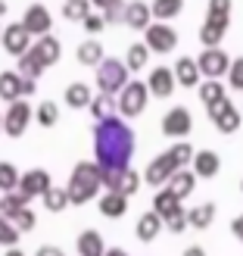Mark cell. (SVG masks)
Listing matches in <instances>:
<instances>
[{"mask_svg": "<svg viewBox=\"0 0 243 256\" xmlns=\"http://www.w3.org/2000/svg\"><path fill=\"white\" fill-rule=\"evenodd\" d=\"M94 153L100 169H128V160L134 156V132L122 116L94 125Z\"/></svg>", "mask_w": 243, "mask_h": 256, "instance_id": "obj_1", "label": "cell"}, {"mask_svg": "<svg viewBox=\"0 0 243 256\" xmlns=\"http://www.w3.org/2000/svg\"><path fill=\"white\" fill-rule=\"evenodd\" d=\"M100 188H103V169H100L97 162H78L72 169V178H69V200L75 206H81V203L94 200L100 194Z\"/></svg>", "mask_w": 243, "mask_h": 256, "instance_id": "obj_2", "label": "cell"}, {"mask_svg": "<svg viewBox=\"0 0 243 256\" xmlns=\"http://www.w3.org/2000/svg\"><path fill=\"white\" fill-rule=\"evenodd\" d=\"M125 84H128V66L122 60L106 56L97 66V88H100V94H122Z\"/></svg>", "mask_w": 243, "mask_h": 256, "instance_id": "obj_3", "label": "cell"}, {"mask_svg": "<svg viewBox=\"0 0 243 256\" xmlns=\"http://www.w3.org/2000/svg\"><path fill=\"white\" fill-rule=\"evenodd\" d=\"M147 97H150V88H147V82H128L125 84V91L119 94V112L125 119H134V116H140L144 112V106H147Z\"/></svg>", "mask_w": 243, "mask_h": 256, "instance_id": "obj_4", "label": "cell"}, {"mask_svg": "<svg viewBox=\"0 0 243 256\" xmlns=\"http://www.w3.org/2000/svg\"><path fill=\"white\" fill-rule=\"evenodd\" d=\"M231 62L234 60L228 56L222 47H203V54L197 56V66L206 78H222V75H228L231 72Z\"/></svg>", "mask_w": 243, "mask_h": 256, "instance_id": "obj_5", "label": "cell"}, {"mask_svg": "<svg viewBox=\"0 0 243 256\" xmlns=\"http://www.w3.org/2000/svg\"><path fill=\"white\" fill-rule=\"evenodd\" d=\"M103 188L116 190V194H125V197H134L140 188V175L131 166L128 169H103Z\"/></svg>", "mask_w": 243, "mask_h": 256, "instance_id": "obj_6", "label": "cell"}, {"mask_svg": "<svg viewBox=\"0 0 243 256\" xmlns=\"http://www.w3.org/2000/svg\"><path fill=\"white\" fill-rule=\"evenodd\" d=\"M175 172H181V166H178L175 156H172L169 150H165V153H159V156H153V160H150L147 172H144V182L153 184V188H156V184L165 188V184L172 182V175H175Z\"/></svg>", "mask_w": 243, "mask_h": 256, "instance_id": "obj_7", "label": "cell"}, {"mask_svg": "<svg viewBox=\"0 0 243 256\" xmlns=\"http://www.w3.org/2000/svg\"><path fill=\"white\" fill-rule=\"evenodd\" d=\"M34 82L28 78H22L19 72H0V97L6 100V104H16V100H25L28 94H34Z\"/></svg>", "mask_w": 243, "mask_h": 256, "instance_id": "obj_8", "label": "cell"}, {"mask_svg": "<svg viewBox=\"0 0 243 256\" xmlns=\"http://www.w3.org/2000/svg\"><path fill=\"white\" fill-rule=\"evenodd\" d=\"M144 44L150 50H156V54H172V50L178 47V32L172 28V25H165V22H153L144 32Z\"/></svg>", "mask_w": 243, "mask_h": 256, "instance_id": "obj_9", "label": "cell"}, {"mask_svg": "<svg viewBox=\"0 0 243 256\" xmlns=\"http://www.w3.org/2000/svg\"><path fill=\"white\" fill-rule=\"evenodd\" d=\"M50 188H53V182H50V172L47 169H28V172H22L16 190L25 200H34V197H44Z\"/></svg>", "mask_w": 243, "mask_h": 256, "instance_id": "obj_10", "label": "cell"}, {"mask_svg": "<svg viewBox=\"0 0 243 256\" xmlns=\"http://www.w3.org/2000/svg\"><path fill=\"white\" fill-rule=\"evenodd\" d=\"M209 119H212V125L219 128L222 134H234L237 128H240V122H243L240 110L231 104V100H222V104H215V106L209 110Z\"/></svg>", "mask_w": 243, "mask_h": 256, "instance_id": "obj_11", "label": "cell"}, {"mask_svg": "<svg viewBox=\"0 0 243 256\" xmlns=\"http://www.w3.org/2000/svg\"><path fill=\"white\" fill-rule=\"evenodd\" d=\"M190 128H194V119H190L187 106H172L162 116V134L165 138H181L184 140V134H190Z\"/></svg>", "mask_w": 243, "mask_h": 256, "instance_id": "obj_12", "label": "cell"}, {"mask_svg": "<svg viewBox=\"0 0 243 256\" xmlns=\"http://www.w3.org/2000/svg\"><path fill=\"white\" fill-rule=\"evenodd\" d=\"M31 122V106L25 104V100H16V104L6 106V116H3V128L9 138H19L25 132V125Z\"/></svg>", "mask_w": 243, "mask_h": 256, "instance_id": "obj_13", "label": "cell"}, {"mask_svg": "<svg viewBox=\"0 0 243 256\" xmlns=\"http://www.w3.org/2000/svg\"><path fill=\"white\" fill-rule=\"evenodd\" d=\"M147 88H150V94H156V97H172V94H175V88H178L175 69H169V66H156V69H150Z\"/></svg>", "mask_w": 243, "mask_h": 256, "instance_id": "obj_14", "label": "cell"}, {"mask_svg": "<svg viewBox=\"0 0 243 256\" xmlns=\"http://www.w3.org/2000/svg\"><path fill=\"white\" fill-rule=\"evenodd\" d=\"M28 44H31V32L25 28L22 22H9L3 28V47L9 50V54H16V56L28 54Z\"/></svg>", "mask_w": 243, "mask_h": 256, "instance_id": "obj_15", "label": "cell"}, {"mask_svg": "<svg viewBox=\"0 0 243 256\" xmlns=\"http://www.w3.org/2000/svg\"><path fill=\"white\" fill-rule=\"evenodd\" d=\"M165 228V219L156 212V210H147L144 216L137 219V228H134V234H137V240L140 244H153V240L159 238V232Z\"/></svg>", "mask_w": 243, "mask_h": 256, "instance_id": "obj_16", "label": "cell"}, {"mask_svg": "<svg viewBox=\"0 0 243 256\" xmlns=\"http://www.w3.org/2000/svg\"><path fill=\"white\" fill-rule=\"evenodd\" d=\"M31 54L41 60L44 69H47V66H53V62H59V56H62V44L56 41L53 34H41V38L31 44Z\"/></svg>", "mask_w": 243, "mask_h": 256, "instance_id": "obj_17", "label": "cell"}, {"mask_svg": "<svg viewBox=\"0 0 243 256\" xmlns=\"http://www.w3.org/2000/svg\"><path fill=\"white\" fill-rule=\"evenodd\" d=\"M50 10L44 4H31L28 10H25V16H22V25L28 28L31 34H47L50 32Z\"/></svg>", "mask_w": 243, "mask_h": 256, "instance_id": "obj_18", "label": "cell"}, {"mask_svg": "<svg viewBox=\"0 0 243 256\" xmlns=\"http://www.w3.org/2000/svg\"><path fill=\"white\" fill-rule=\"evenodd\" d=\"M150 19H153V6H150V4H144V0H131V4H128V10H125V22L131 25V28L147 32L150 25H153Z\"/></svg>", "mask_w": 243, "mask_h": 256, "instance_id": "obj_19", "label": "cell"}, {"mask_svg": "<svg viewBox=\"0 0 243 256\" xmlns=\"http://www.w3.org/2000/svg\"><path fill=\"white\" fill-rule=\"evenodd\" d=\"M200 66H197V60L194 56H181V60H178L175 62V78H178V84H181V88H200L203 82H200Z\"/></svg>", "mask_w": 243, "mask_h": 256, "instance_id": "obj_20", "label": "cell"}, {"mask_svg": "<svg viewBox=\"0 0 243 256\" xmlns=\"http://www.w3.org/2000/svg\"><path fill=\"white\" fill-rule=\"evenodd\" d=\"M75 250H78V256H106V244L100 238V232H94V228H87V232L78 234Z\"/></svg>", "mask_w": 243, "mask_h": 256, "instance_id": "obj_21", "label": "cell"}, {"mask_svg": "<svg viewBox=\"0 0 243 256\" xmlns=\"http://www.w3.org/2000/svg\"><path fill=\"white\" fill-rule=\"evenodd\" d=\"M128 212V197L125 194H116V190H106L100 197V216L103 219H122Z\"/></svg>", "mask_w": 243, "mask_h": 256, "instance_id": "obj_22", "label": "cell"}, {"mask_svg": "<svg viewBox=\"0 0 243 256\" xmlns=\"http://www.w3.org/2000/svg\"><path fill=\"white\" fill-rule=\"evenodd\" d=\"M219 169H222V160L215 150H200L194 156V175L197 178H215Z\"/></svg>", "mask_w": 243, "mask_h": 256, "instance_id": "obj_23", "label": "cell"}, {"mask_svg": "<svg viewBox=\"0 0 243 256\" xmlns=\"http://www.w3.org/2000/svg\"><path fill=\"white\" fill-rule=\"evenodd\" d=\"M153 210H156L162 219H169L172 212L181 210V197H178L172 188H159V190H156V197H153Z\"/></svg>", "mask_w": 243, "mask_h": 256, "instance_id": "obj_24", "label": "cell"}, {"mask_svg": "<svg viewBox=\"0 0 243 256\" xmlns=\"http://www.w3.org/2000/svg\"><path fill=\"white\" fill-rule=\"evenodd\" d=\"M75 56H78L81 66H100V62L106 60L103 44H100L97 38H91V41H81V44H78V50H75Z\"/></svg>", "mask_w": 243, "mask_h": 256, "instance_id": "obj_25", "label": "cell"}, {"mask_svg": "<svg viewBox=\"0 0 243 256\" xmlns=\"http://www.w3.org/2000/svg\"><path fill=\"white\" fill-rule=\"evenodd\" d=\"M197 91H200V100L206 104V110H212L215 104L228 100V91H225V84H222L219 78H206V82H203V84L197 88Z\"/></svg>", "mask_w": 243, "mask_h": 256, "instance_id": "obj_26", "label": "cell"}, {"mask_svg": "<svg viewBox=\"0 0 243 256\" xmlns=\"http://www.w3.org/2000/svg\"><path fill=\"white\" fill-rule=\"evenodd\" d=\"M206 22L219 25V28H228V25H231V0H209Z\"/></svg>", "mask_w": 243, "mask_h": 256, "instance_id": "obj_27", "label": "cell"}, {"mask_svg": "<svg viewBox=\"0 0 243 256\" xmlns=\"http://www.w3.org/2000/svg\"><path fill=\"white\" fill-rule=\"evenodd\" d=\"M165 188H172L181 200L190 197V194H194V188H197V175H194V169H181V172H175V175H172V182L165 184Z\"/></svg>", "mask_w": 243, "mask_h": 256, "instance_id": "obj_28", "label": "cell"}, {"mask_svg": "<svg viewBox=\"0 0 243 256\" xmlns=\"http://www.w3.org/2000/svg\"><path fill=\"white\" fill-rule=\"evenodd\" d=\"M91 100H94V94H91V88H87L84 82H72V84L66 88V104H69L72 110L91 106Z\"/></svg>", "mask_w": 243, "mask_h": 256, "instance_id": "obj_29", "label": "cell"}, {"mask_svg": "<svg viewBox=\"0 0 243 256\" xmlns=\"http://www.w3.org/2000/svg\"><path fill=\"white\" fill-rule=\"evenodd\" d=\"M212 219H215V203H200V206L187 210V222H190V228H197V232L209 228Z\"/></svg>", "mask_w": 243, "mask_h": 256, "instance_id": "obj_30", "label": "cell"}, {"mask_svg": "<svg viewBox=\"0 0 243 256\" xmlns=\"http://www.w3.org/2000/svg\"><path fill=\"white\" fill-rule=\"evenodd\" d=\"M116 110H119V100L112 97V94H97L91 100V112H94V119L97 122H103L109 116H116Z\"/></svg>", "mask_w": 243, "mask_h": 256, "instance_id": "obj_31", "label": "cell"}, {"mask_svg": "<svg viewBox=\"0 0 243 256\" xmlns=\"http://www.w3.org/2000/svg\"><path fill=\"white\" fill-rule=\"evenodd\" d=\"M25 206H28V200H25V197L19 194V190H9V194L0 197V216H6L9 222L16 219V216H19Z\"/></svg>", "mask_w": 243, "mask_h": 256, "instance_id": "obj_32", "label": "cell"}, {"mask_svg": "<svg viewBox=\"0 0 243 256\" xmlns=\"http://www.w3.org/2000/svg\"><path fill=\"white\" fill-rule=\"evenodd\" d=\"M147 60H150V47L144 41H134L131 47H128V54H125V66L134 72V69H144Z\"/></svg>", "mask_w": 243, "mask_h": 256, "instance_id": "obj_33", "label": "cell"}, {"mask_svg": "<svg viewBox=\"0 0 243 256\" xmlns=\"http://www.w3.org/2000/svg\"><path fill=\"white\" fill-rule=\"evenodd\" d=\"M41 200H44V210H50V212H62V210L72 203V200H69V190H66V188H56V184L50 188Z\"/></svg>", "mask_w": 243, "mask_h": 256, "instance_id": "obj_34", "label": "cell"}, {"mask_svg": "<svg viewBox=\"0 0 243 256\" xmlns=\"http://www.w3.org/2000/svg\"><path fill=\"white\" fill-rule=\"evenodd\" d=\"M41 72H44V62L37 60L31 50H28V54H22V60H19V75H22V78L37 82V78H41Z\"/></svg>", "mask_w": 243, "mask_h": 256, "instance_id": "obj_35", "label": "cell"}, {"mask_svg": "<svg viewBox=\"0 0 243 256\" xmlns=\"http://www.w3.org/2000/svg\"><path fill=\"white\" fill-rule=\"evenodd\" d=\"M153 16L156 19H175L184 10V0H153Z\"/></svg>", "mask_w": 243, "mask_h": 256, "instance_id": "obj_36", "label": "cell"}, {"mask_svg": "<svg viewBox=\"0 0 243 256\" xmlns=\"http://www.w3.org/2000/svg\"><path fill=\"white\" fill-rule=\"evenodd\" d=\"M19 178H22V175L16 172V166L0 160V190H3V194H9V190L19 188Z\"/></svg>", "mask_w": 243, "mask_h": 256, "instance_id": "obj_37", "label": "cell"}, {"mask_svg": "<svg viewBox=\"0 0 243 256\" xmlns=\"http://www.w3.org/2000/svg\"><path fill=\"white\" fill-rule=\"evenodd\" d=\"M19 238H22L19 228L12 225L6 216H0V247H6V250H9V247H16V244H19Z\"/></svg>", "mask_w": 243, "mask_h": 256, "instance_id": "obj_38", "label": "cell"}, {"mask_svg": "<svg viewBox=\"0 0 243 256\" xmlns=\"http://www.w3.org/2000/svg\"><path fill=\"white\" fill-rule=\"evenodd\" d=\"M228 28H219V25H212V22H203L200 25V41L203 47H219L222 44V38H225Z\"/></svg>", "mask_w": 243, "mask_h": 256, "instance_id": "obj_39", "label": "cell"}, {"mask_svg": "<svg viewBox=\"0 0 243 256\" xmlns=\"http://www.w3.org/2000/svg\"><path fill=\"white\" fill-rule=\"evenodd\" d=\"M169 153L175 156V162L181 166V169H187V166H194V156H197V153H194V147H190L187 140H178V144H172V147H169Z\"/></svg>", "mask_w": 243, "mask_h": 256, "instance_id": "obj_40", "label": "cell"}, {"mask_svg": "<svg viewBox=\"0 0 243 256\" xmlns=\"http://www.w3.org/2000/svg\"><path fill=\"white\" fill-rule=\"evenodd\" d=\"M34 116H37V122H41L44 128H50V125H56V119H59V110H56V104H53V100H44V104H37Z\"/></svg>", "mask_w": 243, "mask_h": 256, "instance_id": "obj_41", "label": "cell"}, {"mask_svg": "<svg viewBox=\"0 0 243 256\" xmlns=\"http://www.w3.org/2000/svg\"><path fill=\"white\" fill-rule=\"evenodd\" d=\"M87 12H91V0H66V6H62V16L66 19H87Z\"/></svg>", "mask_w": 243, "mask_h": 256, "instance_id": "obj_42", "label": "cell"}, {"mask_svg": "<svg viewBox=\"0 0 243 256\" xmlns=\"http://www.w3.org/2000/svg\"><path fill=\"white\" fill-rule=\"evenodd\" d=\"M165 228H169L172 234H181L184 228H190V222H187V210L181 206V210H178V212H172L169 219H165Z\"/></svg>", "mask_w": 243, "mask_h": 256, "instance_id": "obj_43", "label": "cell"}, {"mask_svg": "<svg viewBox=\"0 0 243 256\" xmlns=\"http://www.w3.org/2000/svg\"><path fill=\"white\" fill-rule=\"evenodd\" d=\"M228 84L234 88V91H243V56H237L231 62V72H228Z\"/></svg>", "mask_w": 243, "mask_h": 256, "instance_id": "obj_44", "label": "cell"}, {"mask_svg": "<svg viewBox=\"0 0 243 256\" xmlns=\"http://www.w3.org/2000/svg\"><path fill=\"white\" fill-rule=\"evenodd\" d=\"M12 225H16L19 232H31V228L37 225V216H34V210H28V206H25V210L16 216V219H12Z\"/></svg>", "mask_w": 243, "mask_h": 256, "instance_id": "obj_45", "label": "cell"}, {"mask_svg": "<svg viewBox=\"0 0 243 256\" xmlns=\"http://www.w3.org/2000/svg\"><path fill=\"white\" fill-rule=\"evenodd\" d=\"M106 25V19H103V12H87V19H84V28L91 32V34H97L100 28Z\"/></svg>", "mask_w": 243, "mask_h": 256, "instance_id": "obj_46", "label": "cell"}, {"mask_svg": "<svg viewBox=\"0 0 243 256\" xmlns=\"http://www.w3.org/2000/svg\"><path fill=\"white\" fill-rule=\"evenodd\" d=\"M125 10H128V4H116V6L103 10V19L106 22H125Z\"/></svg>", "mask_w": 243, "mask_h": 256, "instance_id": "obj_47", "label": "cell"}, {"mask_svg": "<svg viewBox=\"0 0 243 256\" xmlns=\"http://www.w3.org/2000/svg\"><path fill=\"white\" fill-rule=\"evenodd\" d=\"M34 256H66L59 247H53V244H44V247H37L34 250Z\"/></svg>", "mask_w": 243, "mask_h": 256, "instance_id": "obj_48", "label": "cell"}, {"mask_svg": "<svg viewBox=\"0 0 243 256\" xmlns=\"http://www.w3.org/2000/svg\"><path fill=\"white\" fill-rule=\"evenodd\" d=\"M231 234H234V238L240 240V244H243V212H240V216H237V219L231 222Z\"/></svg>", "mask_w": 243, "mask_h": 256, "instance_id": "obj_49", "label": "cell"}, {"mask_svg": "<svg viewBox=\"0 0 243 256\" xmlns=\"http://www.w3.org/2000/svg\"><path fill=\"white\" fill-rule=\"evenodd\" d=\"M181 256H206V250H203V247H197V244H194V247H187V250H184Z\"/></svg>", "mask_w": 243, "mask_h": 256, "instance_id": "obj_50", "label": "cell"}, {"mask_svg": "<svg viewBox=\"0 0 243 256\" xmlns=\"http://www.w3.org/2000/svg\"><path fill=\"white\" fill-rule=\"evenodd\" d=\"M91 4H97L100 10H109V6H116V4H122V0H91Z\"/></svg>", "mask_w": 243, "mask_h": 256, "instance_id": "obj_51", "label": "cell"}, {"mask_svg": "<svg viewBox=\"0 0 243 256\" xmlns=\"http://www.w3.org/2000/svg\"><path fill=\"white\" fill-rule=\"evenodd\" d=\"M106 256H128V253H125L122 247H109V250H106Z\"/></svg>", "mask_w": 243, "mask_h": 256, "instance_id": "obj_52", "label": "cell"}, {"mask_svg": "<svg viewBox=\"0 0 243 256\" xmlns=\"http://www.w3.org/2000/svg\"><path fill=\"white\" fill-rule=\"evenodd\" d=\"M3 256H25V253H22V250H19V247H9V250H6V253H3Z\"/></svg>", "mask_w": 243, "mask_h": 256, "instance_id": "obj_53", "label": "cell"}, {"mask_svg": "<svg viewBox=\"0 0 243 256\" xmlns=\"http://www.w3.org/2000/svg\"><path fill=\"white\" fill-rule=\"evenodd\" d=\"M0 44H3V25H0Z\"/></svg>", "mask_w": 243, "mask_h": 256, "instance_id": "obj_54", "label": "cell"}, {"mask_svg": "<svg viewBox=\"0 0 243 256\" xmlns=\"http://www.w3.org/2000/svg\"><path fill=\"white\" fill-rule=\"evenodd\" d=\"M0 132H3V116H0Z\"/></svg>", "mask_w": 243, "mask_h": 256, "instance_id": "obj_55", "label": "cell"}, {"mask_svg": "<svg viewBox=\"0 0 243 256\" xmlns=\"http://www.w3.org/2000/svg\"><path fill=\"white\" fill-rule=\"evenodd\" d=\"M240 190H243V182H240Z\"/></svg>", "mask_w": 243, "mask_h": 256, "instance_id": "obj_56", "label": "cell"}]
</instances>
